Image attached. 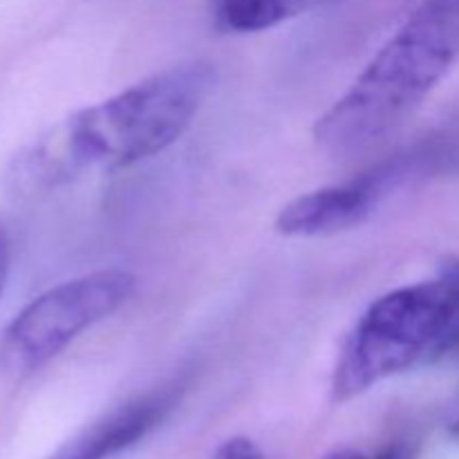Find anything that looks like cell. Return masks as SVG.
I'll return each mask as SVG.
<instances>
[{"mask_svg":"<svg viewBox=\"0 0 459 459\" xmlns=\"http://www.w3.org/2000/svg\"><path fill=\"white\" fill-rule=\"evenodd\" d=\"M213 85V67L202 61L155 72L52 126L13 160L9 178L40 191L151 160L186 133Z\"/></svg>","mask_w":459,"mask_h":459,"instance_id":"6da1fadb","label":"cell"},{"mask_svg":"<svg viewBox=\"0 0 459 459\" xmlns=\"http://www.w3.org/2000/svg\"><path fill=\"white\" fill-rule=\"evenodd\" d=\"M184 385L173 381L121 403L83 426L43 459H112L151 435L179 402Z\"/></svg>","mask_w":459,"mask_h":459,"instance_id":"8992f818","label":"cell"},{"mask_svg":"<svg viewBox=\"0 0 459 459\" xmlns=\"http://www.w3.org/2000/svg\"><path fill=\"white\" fill-rule=\"evenodd\" d=\"M453 350H459V260H448L430 281L379 296L357 318L332 372V402H352Z\"/></svg>","mask_w":459,"mask_h":459,"instance_id":"3957f363","label":"cell"},{"mask_svg":"<svg viewBox=\"0 0 459 459\" xmlns=\"http://www.w3.org/2000/svg\"><path fill=\"white\" fill-rule=\"evenodd\" d=\"M325 459H399L394 451H384V453H363V451H336Z\"/></svg>","mask_w":459,"mask_h":459,"instance_id":"30bf717a","label":"cell"},{"mask_svg":"<svg viewBox=\"0 0 459 459\" xmlns=\"http://www.w3.org/2000/svg\"><path fill=\"white\" fill-rule=\"evenodd\" d=\"M453 430H455V435H459V421H457V424H455V429H453Z\"/></svg>","mask_w":459,"mask_h":459,"instance_id":"8fae6325","label":"cell"},{"mask_svg":"<svg viewBox=\"0 0 459 459\" xmlns=\"http://www.w3.org/2000/svg\"><path fill=\"white\" fill-rule=\"evenodd\" d=\"M134 290V273L119 267L97 269L49 287L4 327L0 372L27 377L40 370L81 334L119 312Z\"/></svg>","mask_w":459,"mask_h":459,"instance_id":"277c9868","label":"cell"},{"mask_svg":"<svg viewBox=\"0 0 459 459\" xmlns=\"http://www.w3.org/2000/svg\"><path fill=\"white\" fill-rule=\"evenodd\" d=\"M211 459H263V453L251 439L231 437L213 453Z\"/></svg>","mask_w":459,"mask_h":459,"instance_id":"ba28073f","label":"cell"},{"mask_svg":"<svg viewBox=\"0 0 459 459\" xmlns=\"http://www.w3.org/2000/svg\"><path fill=\"white\" fill-rule=\"evenodd\" d=\"M9 278V240L3 231H0V300H3L4 290H7Z\"/></svg>","mask_w":459,"mask_h":459,"instance_id":"9c48e42d","label":"cell"},{"mask_svg":"<svg viewBox=\"0 0 459 459\" xmlns=\"http://www.w3.org/2000/svg\"><path fill=\"white\" fill-rule=\"evenodd\" d=\"M325 0H213L215 27L227 34H255L307 13Z\"/></svg>","mask_w":459,"mask_h":459,"instance_id":"52a82bcc","label":"cell"},{"mask_svg":"<svg viewBox=\"0 0 459 459\" xmlns=\"http://www.w3.org/2000/svg\"><path fill=\"white\" fill-rule=\"evenodd\" d=\"M459 61V0H421L314 124L332 157L372 151L402 128Z\"/></svg>","mask_w":459,"mask_h":459,"instance_id":"7a4b0ae2","label":"cell"},{"mask_svg":"<svg viewBox=\"0 0 459 459\" xmlns=\"http://www.w3.org/2000/svg\"><path fill=\"white\" fill-rule=\"evenodd\" d=\"M390 191L379 169L345 184L323 186L287 202L276 215V231L287 238H330L361 227Z\"/></svg>","mask_w":459,"mask_h":459,"instance_id":"5b68a950","label":"cell"}]
</instances>
